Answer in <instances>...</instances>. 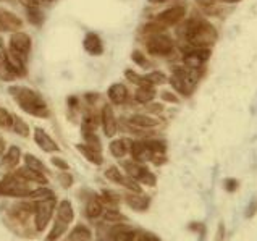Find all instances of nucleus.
Returning <instances> with one entry per match:
<instances>
[{"instance_id": "1", "label": "nucleus", "mask_w": 257, "mask_h": 241, "mask_svg": "<svg viewBox=\"0 0 257 241\" xmlns=\"http://www.w3.org/2000/svg\"><path fill=\"white\" fill-rule=\"evenodd\" d=\"M183 36L193 47H205L209 49L214 46L218 34L217 29L212 26L207 21L201 20H191L183 28Z\"/></svg>"}, {"instance_id": "2", "label": "nucleus", "mask_w": 257, "mask_h": 241, "mask_svg": "<svg viewBox=\"0 0 257 241\" xmlns=\"http://www.w3.org/2000/svg\"><path fill=\"white\" fill-rule=\"evenodd\" d=\"M10 94L15 97V100L18 102V105L23 108L25 112L31 113L34 116H39V118H47L49 116L50 112L46 105V102H44V99L34 89L15 86V87H10Z\"/></svg>"}, {"instance_id": "3", "label": "nucleus", "mask_w": 257, "mask_h": 241, "mask_svg": "<svg viewBox=\"0 0 257 241\" xmlns=\"http://www.w3.org/2000/svg\"><path fill=\"white\" fill-rule=\"evenodd\" d=\"M201 73L199 70H193V68H178L173 75L170 76V84L173 86L175 91H178L183 96H189L193 92L194 86L199 81Z\"/></svg>"}, {"instance_id": "4", "label": "nucleus", "mask_w": 257, "mask_h": 241, "mask_svg": "<svg viewBox=\"0 0 257 241\" xmlns=\"http://www.w3.org/2000/svg\"><path fill=\"white\" fill-rule=\"evenodd\" d=\"M28 181L21 180L15 173L5 177L4 180H0V196H9V198H28L29 193L33 191L29 188Z\"/></svg>"}, {"instance_id": "5", "label": "nucleus", "mask_w": 257, "mask_h": 241, "mask_svg": "<svg viewBox=\"0 0 257 241\" xmlns=\"http://www.w3.org/2000/svg\"><path fill=\"white\" fill-rule=\"evenodd\" d=\"M57 202L55 199H46L36 202V212H34V227L38 231H44L47 228L49 222L52 220L55 212Z\"/></svg>"}, {"instance_id": "6", "label": "nucleus", "mask_w": 257, "mask_h": 241, "mask_svg": "<svg viewBox=\"0 0 257 241\" xmlns=\"http://www.w3.org/2000/svg\"><path fill=\"white\" fill-rule=\"evenodd\" d=\"M173 39L170 36H165L162 33L151 34L149 39L146 41V49L152 55H168L173 52Z\"/></svg>"}, {"instance_id": "7", "label": "nucleus", "mask_w": 257, "mask_h": 241, "mask_svg": "<svg viewBox=\"0 0 257 241\" xmlns=\"http://www.w3.org/2000/svg\"><path fill=\"white\" fill-rule=\"evenodd\" d=\"M9 52L20 58L21 62L26 63V58L31 52V38L25 33H15L12 34L10 38V47H9Z\"/></svg>"}, {"instance_id": "8", "label": "nucleus", "mask_w": 257, "mask_h": 241, "mask_svg": "<svg viewBox=\"0 0 257 241\" xmlns=\"http://www.w3.org/2000/svg\"><path fill=\"white\" fill-rule=\"evenodd\" d=\"M36 212V201H21L10 207V217L17 223L26 225V222Z\"/></svg>"}, {"instance_id": "9", "label": "nucleus", "mask_w": 257, "mask_h": 241, "mask_svg": "<svg viewBox=\"0 0 257 241\" xmlns=\"http://www.w3.org/2000/svg\"><path fill=\"white\" fill-rule=\"evenodd\" d=\"M209 58H210V49L196 47L183 55V63H185V67H188V68L199 70Z\"/></svg>"}, {"instance_id": "10", "label": "nucleus", "mask_w": 257, "mask_h": 241, "mask_svg": "<svg viewBox=\"0 0 257 241\" xmlns=\"http://www.w3.org/2000/svg\"><path fill=\"white\" fill-rule=\"evenodd\" d=\"M185 7H172L165 12H162L156 18V23H159L162 28H168V26H173V25H178L180 21L185 18Z\"/></svg>"}, {"instance_id": "11", "label": "nucleus", "mask_w": 257, "mask_h": 241, "mask_svg": "<svg viewBox=\"0 0 257 241\" xmlns=\"http://www.w3.org/2000/svg\"><path fill=\"white\" fill-rule=\"evenodd\" d=\"M131 156H133V160H136V162H152L154 159V152L149 149V146L146 144V141H133V146H131Z\"/></svg>"}, {"instance_id": "12", "label": "nucleus", "mask_w": 257, "mask_h": 241, "mask_svg": "<svg viewBox=\"0 0 257 241\" xmlns=\"http://www.w3.org/2000/svg\"><path fill=\"white\" fill-rule=\"evenodd\" d=\"M34 141L44 152H58L60 148L42 128H34Z\"/></svg>"}, {"instance_id": "13", "label": "nucleus", "mask_w": 257, "mask_h": 241, "mask_svg": "<svg viewBox=\"0 0 257 241\" xmlns=\"http://www.w3.org/2000/svg\"><path fill=\"white\" fill-rule=\"evenodd\" d=\"M100 122H102V127H104V133L105 136L112 138L116 133V118H115V113L112 110V107L108 104L104 105L100 112Z\"/></svg>"}, {"instance_id": "14", "label": "nucleus", "mask_w": 257, "mask_h": 241, "mask_svg": "<svg viewBox=\"0 0 257 241\" xmlns=\"http://www.w3.org/2000/svg\"><path fill=\"white\" fill-rule=\"evenodd\" d=\"M15 175H17V177H20L21 180L28 181V183H31V185H41V186H46L47 185L46 175L41 173V172H36V170L28 169L26 165L23 167V169H18L17 172H15Z\"/></svg>"}, {"instance_id": "15", "label": "nucleus", "mask_w": 257, "mask_h": 241, "mask_svg": "<svg viewBox=\"0 0 257 241\" xmlns=\"http://www.w3.org/2000/svg\"><path fill=\"white\" fill-rule=\"evenodd\" d=\"M17 76L18 75L12 67L7 50L2 47V42H0V78L5 79V81H13V79H17Z\"/></svg>"}, {"instance_id": "16", "label": "nucleus", "mask_w": 257, "mask_h": 241, "mask_svg": "<svg viewBox=\"0 0 257 241\" xmlns=\"http://www.w3.org/2000/svg\"><path fill=\"white\" fill-rule=\"evenodd\" d=\"M124 202H126L133 210L144 212V210H148L151 199L148 198V196H144V193H130V194L124 196Z\"/></svg>"}, {"instance_id": "17", "label": "nucleus", "mask_w": 257, "mask_h": 241, "mask_svg": "<svg viewBox=\"0 0 257 241\" xmlns=\"http://www.w3.org/2000/svg\"><path fill=\"white\" fill-rule=\"evenodd\" d=\"M128 123L131 127L136 128H154L160 125V120L156 116H149V115H143V113H136L131 115L128 118Z\"/></svg>"}, {"instance_id": "18", "label": "nucleus", "mask_w": 257, "mask_h": 241, "mask_svg": "<svg viewBox=\"0 0 257 241\" xmlns=\"http://www.w3.org/2000/svg\"><path fill=\"white\" fill-rule=\"evenodd\" d=\"M131 146H133V141L128 140V138H121V140H115L110 143V152L112 156L116 159H123L126 154L131 152Z\"/></svg>"}, {"instance_id": "19", "label": "nucleus", "mask_w": 257, "mask_h": 241, "mask_svg": "<svg viewBox=\"0 0 257 241\" xmlns=\"http://www.w3.org/2000/svg\"><path fill=\"white\" fill-rule=\"evenodd\" d=\"M107 94H108V99L112 100L113 104H116V105L124 104V100L128 99V89H126V86L120 84V83L110 86Z\"/></svg>"}, {"instance_id": "20", "label": "nucleus", "mask_w": 257, "mask_h": 241, "mask_svg": "<svg viewBox=\"0 0 257 241\" xmlns=\"http://www.w3.org/2000/svg\"><path fill=\"white\" fill-rule=\"evenodd\" d=\"M57 210V218L58 220H62L65 223H73L75 220V210H73V206L70 201H60V204L55 207Z\"/></svg>"}, {"instance_id": "21", "label": "nucleus", "mask_w": 257, "mask_h": 241, "mask_svg": "<svg viewBox=\"0 0 257 241\" xmlns=\"http://www.w3.org/2000/svg\"><path fill=\"white\" fill-rule=\"evenodd\" d=\"M83 46L86 49V52L89 55H100L102 54V41L95 33L86 34Z\"/></svg>"}, {"instance_id": "22", "label": "nucleus", "mask_w": 257, "mask_h": 241, "mask_svg": "<svg viewBox=\"0 0 257 241\" xmlns=\"http://www.w3.org/2000/svg\"><path fill=\"white\" fill-rule=\"evenodd\" d=\"M123 167H124V170H126L128 177L136 180L138 183H139V180H141L144 175L148 173V169H146L141 162H136V160H128V162L123 164Z\"/></svg>"}, {"instance_id": "23", "label": "nucleus", "mask_w": 257, "mask_h": 241, "mask_svg": "<svg viewBox=\"0 0 257 241\" xmlns=\"http://www.w3.org/2000/svg\"><path fill=\"white\" fill-rule=\"evenodd\" d=\"M21 26V20L12 12H5L2 10L0 15V29H7V31H13V29H18Z\"/></svg>"}, {"instance_id": "24", "label": "nucleus", "mask_w": 257, "mask_h": 241, "mask_svg": "<svg viewBox=\"0 0 257 241\" xmlns=\"http://www.w3.org/2000/svg\"><path fill=\"white\" fill-rule=\"evenodd\" d=\"M76 149L84 156V159H87V160H89V162L94 164V165H100L102 162H104V159H102L100 151L92 149V148H89L87 144H78V146H76Z\"/></svg>"}, {"instance_id": "25", "label": "nucleus", "mask_w": 257, "mask_h": 241, "mask_svg": "<svg viewBox=\"0 0 257 241\" xmlns=\"http://www.w3.org/2000/svg\"><path fill=\"white\" fill-rule=\"evenodd\" d=\"M20 159H21V151L17 146H12V148H9V151L5 152V156L2 159V165L5 169H15V167L20 164Z\"/></svg>"}, {"instance_id": "26", "label": "nucleus", "mask_w": 257, "mask_h": 241, "mask_svg": "<svg viewBox=\"0 0 257 241\" xmlns=\"http://www.w3.org/2000/svg\"><path fill=\"white\" fill-rule=\"evenodd\" d=\"M104 210H105V206H104V202L100 201V198H92V199H89V202L86 204V215L89 218L102 217Z\"/></svg>"}, {"instance_id": "27", "label": "nucleus", "mask_w": 257, "mask_h": 241, "mask_svg": "<svg viewBox=\"0 0 257 241\" xmlns=\"http://www.w3.org/2000/svg\"><path fill=\"white\" fill-rule=\"evenodd\" d=\"M91 239H92V231L83 223L76 225L68 235V241H91Z\"/></svg>"}, {"instance_id": "28", "label": "nucleus", "mask_w": 257, "mask_h": 241, "mask_svg": "<svg viewBox=\"0 0 257 241\" xmlns=\"http://www.w3.org/2000/svg\"><path fill=\"white\" fill-rule=\"evenodd\" d=\"M110 233H112L113 241H133L135 236V231L126 225H116L110 230Z\"/></svg>"}, {"instance_id": "29", "label": "nucleus", "mask_w": 257, "mask_h": 241, "mask_svg": "<svg viewBox=\"0 0 257 241\" xmlns=\"http://www.w3.org/2000/svg\"><path fill=\"white\" fill-rule=\"evenodd\" d=\"M68 230V223H65L62 220H57L54 222L52 225V228H50V231L47 233V236H46V241H57V239H60L65 233H67Z\"/></svg>"}, {"instance_id": "30", "label": "nucleus", "mask_w": 257, "mask_h": 241, "mask_svg": "<svg viewBox=\"0 0 257 241\" xmlns=\"http://www.w3.org/2000/svg\"><path fill=\"white\" fill-rule=\"evenodd\" d=\"M156 89H154V86H139L138 91L135 94L136 100L139 104H149V102L156 97Z\"/></svg>"}, {"instance_id": "31", "label": "nucleus", "mask_w": 257, "mask_h": 241, "mask_svg": "<svg viewBox=\"0 0 257 241\" xmlns=\"http://www.w3.org/2000/svg\"><path fill=\"white\" fill-rule=\"evenodd\" d=\"M31 201H36V202H39V201H46V199H55V193L52 191V189H49V188H34L31 193H29L28 196Z\"/></svg>"}, {"instance_id": "32", "label": "nucleus", "mask_w": 257, "mask_h": 241, "mask_svg": "<svg viewBox=\"0 0 257 241\" xmlns=\"http://www.w3.org/2000/svg\"><path fill=\"white\" fill-rule=\"evenodd\" d=\"M100 201L104 202V206H108V209H116V206L120 204V196L115 191L104 189V191H102V196H100Z\"/></svg>"}, {"instance_id": "33", "label": "nucleus", "mask_w": 257, "mask_h": 241, "mask_svg": "<svg viewBox=\"0 0 257 241\" xmlns=\"http://www.w3.org/2000/svg\"><path fill=\"white\" fill-rule=\"evenodd\" d=\"M25 165L28 167V169L36 170V172H41V173H46V170H47L46 165H44L38 157H34L31 154H26L25 156Z\"/></svg>"}, {"instance_id": "34", "label": "nucleus", "mask_w": 257, "mask_h": 241, "mask_svg": "<svg viewBox=\"0 0 257 241\" xmlns=\"http://www.w3.org/2000/svg\"><path fill=\"white\" fill-rule=\"evenodd\" d=\"M105 222H110V223H121L126 220V217H124L120 210L116 209H108V210H104V214H102Z\"/></svg>"}, {"instance_id": "35", "label": "nucleus", "mask_w": 257, "mask_h": 241, "mask_svg": "<svg viewBox=\"0 0 257 241\" xmlns=\"http://www.w3.org/2000/svg\"><path fill=\"white\" fill-rule=\"evenodd\" d=\"M99 115L95 113H87L84 115V120H83V130H87V131H95L99 127Z\"/></svg>"}, {"instance_id": "36", "label": "nucleus", "mask_w": 257, "mask_h": 241, "mask_svg": "<svg viewBox=\"0 0 257 241\" xmlns=\"http://www.w3.org/2000/svg\"><path fill=\"white\" fill-rule=\"evenodd\" d=\"M83 136H84V140H86V144L89 146V148L100 151V148H102V146H100V140L97 138V135H95V131L83 130Z\"/></svg>"}, {"instance_id": "37", "label": "nucleus", "mask_w": 257, "mask_h": 241, "mask_svg": "<svg viewBox=\"0 0 257 241\" xmlns=\"http://www.w3.org/2000/svg\"><path fill=\"white\" fill-rule=\"evenodd\" d=\"M12 128L17 131L20 136H23V138L29 136V127L26 125V122H23L17 115H13V125H12Z\"/></svg>"}, {"instance_id": "38", "label": "nucleus", "mask_w": 257, "mask_h": 241, "mask_svg": "<svg viewBox=\"0 0 257 241\" xmlns=\"http://www.w3.org/2000/svg\"><path fill=\"white\" fill-rule=\"evenodd\" d=\"M104 175H105V178L108 181H113V183H121V180H123V175H121L120 169H118V167H115V165L108 167Z\"/></svg>"}, {"instance_id": "39", "label": "nucleus", "mask_w": 257, "mask_h": 241, "mask_svg": "<svg viewBox=\"0 0 257 241\" xmlns=\"http://www.w3.org/2000/svg\"><path fill=\"white\" fill-rule=\"evenodd\" d=\"M146 79H148V83L152 84V86H157V84H164L167 81V76L164 75L162 71H152L149 73L148 76H144Z\"/></svg>"}, {"instance_id": "40", "label": "nucleus", "mask_w": 257, "mask_h": 241, "mask_svg": "<svg viewBox=\"0 0 257 241\" xmlns=\"http://www.w3.org/2000/svg\"><path fill=\"white\" fill-rule=\"evenodd\" d=\"M146 144L149 146V149L154 152V154H165L167 146H165L164 141H159V140H148V141H146Z\"/></svg>"}, {"instance_id": "41", "label": "nucleus", "mask_w": 257, "mask_h": 241, "mask_svg": "<svg viewBox=\"0 0 257 241\" xmlns=\"http://www.w3.org/2000/svg\"><path fill=\"white\" fill-rule=\"evenodd\" d=\"M13 125V115L0 107V128H12Z\"/></svg>"}, {"instance_id": "42", "label": "nucleus", "mask_w": 257, "mask_h": 241, "mask_svg": "<svg viewBox=\"0 0 257 241\" xmlns=\"http://www.w3.org/2000/svg\"><path fill=\"white\" fill-rule=\"evenodd\" d=\"M50 162H52V165L57 167V169H60L62 172H68V169H70V165L60 157H52V159H50Z\"/></svg>"}, {"instance_id": "43", "label": "nucleus", "mask_w": 257, "mask_h": 241, "mask_svg": "<svg viewBox=\"0 0 257 241\" xmlns=\"http://www.w3.org/2000/svg\"><path fill=\"white\" fill-rule=\"evenodd\" d=\"M156 175L154 173H151L149 170H148V173L144 175V177L139 180V183H143V185H146V186H156Z\"/></svg>"}, {"instance_id": "44", "label": "nucleus", "mask_w": 257, "mask_h": 241, "mask_svg": "<svg viewBox=\"0 0 257 241\" xmlns=\"http://www.w3.org/2000/svg\"><path fill=\"white\" fill-rule=\"evenodd\" d=\"M133 60L139 65V67H148V58H146L144 55H143V52H138V50H136V52H133Z\"/></svg>"}, {"instance_id": "45", "label": "nucleus", "mask_w": 257, "mask_h": 241, "mask_svg": "<svg viewBox=\"0 0 257 241\" xmlns=\"http://www.w3.org/2000/svg\"><path fill=\"white\" fill-rule=\"evenodd\" d=\"M60 183H62L63 188H70L73 185V177H71L68 172L60 173Z\"/></svg>"}, {"instance_id": "46", "label": "nucleus", "mask_w": 257, "mask_h": 241, "mask_svg": "<svg viewBox=\"0 0 257 241\" xmlns=\"http://www.w3.org/2000/svg\"><path fill=\"white\" fill-rule=\"evenodd\" d=\"M255 212H257V199L251 201V204H249L247 209H246L244 215H246L247 218H251V217H254V215H255Z\"/></svg>"}, {"instance_id": "47", "label": "nucleus", "mask_w": 257, "mask_h": 241, "mask_svg": "<svg viewBox=\"0 0 257 241\" xmlns=\"http://www.w3.org/2000/svg\"><path fill=\"white\" fill-rule=\"evenodd\" d=\"M236 188H238V181L236 180H231V178H228L225 181V189L226 191H236Z\"/></svg>"}, {"instance_id": "48", "label": "nucleus", "mask_w": 257, "mask_h": 241, "mask_svg": "<svg viewBox=\"0 0 257 241\" xmlns=\"http://www.w3.org/2000/svg\"><path fill=\"white\" fill-rule=\"evenodd\" d=\"M223 236H225V225L220 223L218 228H217V235H215L214 241H223Z\"/></svg>"}, {"instance_id": "49", "label": "nucleus", "mask_w": 257, "mask_h": 241, "mask_svg": "<svg viewBox=\"0 0 257 241\" xmlns=\"http://www.w3.org/2000/svg\"><path fill=\"white\" fill-rule=\"evenodd\" d=\"M162 99L164 100H168V102H173V104H176V102H178V97H176L175 94H172V92H164L162 94Z\"/></svg>"}, {"instance_id": "50", "label": "nucleus", "mask_w": 257, "mask_h": 241, "mask_svg": "<svg viewBox=\"0 0 257 241\" xmlns=\"http://www.w3.org/2000/svg\"><path fill=\"white\" fill-rule=\"evenodd\" d=\"M151 112H162L164 110V105L162 104H156V105H149L148 107Z\"/></svg>"}, {"instance_id": "51", "label": "nucleus", "mask_w": 257, "mask_h": 241, "mask_svg": "<svg viewBox=\"0 0 257 241\" xmlns=\"http://www.w3.org/2000/svg\"><path fill=\"white\" fill-rule=\"evenodd\" d=\"M4 152H5V140H4L2 136H0V156H2Z\"/></svg>"}, {"instance_id": "52", "label": "nucleus", "mask_w": 257, "mask_h": 241, "mask_svg": "<svg viewBox=\"0 0 257 241\" xmlns=\"http://www.w3.org/2000/svg\"><path fill=\"white\" fill-rule=\"evenodd\" d=\"M201 5H204V7H209V5H212L214 4V0H197Z\"/></svg>"}, {"instance_id": "53", "label": "nucleus", "mask_w": 257, "mask_h": 241, "mask_svg": "<svg viewBox=\"0 0 257 241\" xmlns=\"http://www.w3.org/2000/svg\"><path fill=\"white\" fill-rule=\"evenodd\" d=\"M151 4H164V2H167V0H149Z\"/></svg>"}, {"instance_id": "54", "label": "nucleus", "mask_w": 257, "mask_h": 241, "mask_svg": "<svg viewBox=\"0 0 257 241\" xmlns=\"http://www.w3.org/2000/svg\"><path fill=\"white\" fill-rule=\"evenodd\" d=\"M223 2H228V4H238L241 0H223Z\"/></svg>"}, {"instance_id": "55", "label": "nucleus", "mask_w": 257, "mask_h": 241, "mask_svg": "<svg viewBox=\"0 0 257 241\" xmlns=\"http://www.w3.org/2000/svg\"><path fill=\"white\" fill-rule=\"evenodd\" d=\"M0 15H2V9H0Z\"/></svg>"}]
</instances>
